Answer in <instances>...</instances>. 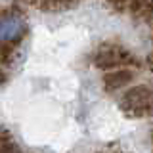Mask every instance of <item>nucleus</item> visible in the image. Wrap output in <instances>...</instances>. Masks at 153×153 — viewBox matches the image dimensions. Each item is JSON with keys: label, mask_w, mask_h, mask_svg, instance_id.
I'll use <instances>...</instances> for the list:
<instances>
[{"label": "nucleus", "mask_w": 153, "mask_h": 153, "mask_svg": "<svg viewBox=\"0 0 153 153\" xmlns=\"http://www.w3.org/2000/svg\"><path fill=\"white\" fill-rule=\"evenodd\" d=\"M136 57L121 44L115 42H105L96 50L94 54V65L98 69L105 71H117V69H128V65H136Z\"/></svg>", "instance_id": "f257e3e1"}, {"label": "nucleus", "mask_w": 153, "mask_h": 153, "mask_svg": "<svg viewBox=\"0 0 153 153\" xmlns=\"http://www.w3.org/2000/svg\"><path fill=\"white\" fill-rule=\"evenodd\" d=\"M121 109L128 117L153 115V90L146 84L128 88L121 98Z\"/></svg>", "instance_id": "f03ea898"}, {"label": "nucleus", "mask_w": 153, "mask_h": 153, "mask_svg": "<svg viewBox=\"0 0 153 153\" xmlns=\"http://www.w3.org/2000/svg\"><path fill=\"white\" fill-rule=\"evenodd\" d=\"M27 31V19L19 12H4L0 16V46L13 48L25 38Z\"/></svg>", "instance_id": "7ed1b4c3"}, {"label": "nucleus", "mask_w": 153, "mask_h": 153, "mask_svg": "<svg viewBox=\"0 0 153 153\" xmlns=\"http://www.w3.org/2000/svg\"><path fill=\"white\" fill-rule=\"evenodd\" d=\"M134 76L136 75H134L132 69H117V71L105 73L102 82H103V88L107 90V92H117V90L126 88V86L134 80Z\"/></svg>", "instance_id": "20e7f679"}, {"label": "nucleus", "mask_w": 153, "mask_h": 153, "mask_svg": "<svg viewBox=\"0 0 153 153\" xmlns=\"http://www.w3.org/2000/svg\"><path fill=\"white\" fill-rule=\"evenodd\" d=\"M0 153H21L8 132H0Z\"/></svg>", "instance_id": "39448f33"}, {"label": "nucleus", "mask_w": 153, "mask_h": 153, "mask_svg": "<svg viewBox=\"0 0 153 153\" xmlns=\"http://www.w3.org/2000/svg\"><path fill=\"white\" fill-rule=\"evenodd\" d=\"M36 6L44 8V10H61V8H69V6H75V4H67V2H40Z\"/></svg>", "instance_id": "423d86ee"}, {"label": "nucleus", "mask_w": 153, "mask_h": 153, "mask_svg": "<svg viewBox=\"0 0 153 153\" xmlns=\"http://www.w3.org/2000/svg\"><path fill=\"white\" fill-rule=\"evenodd\" d=\"M146 63H147V67H149V71H153V52L146 57Z\"/></svg>", "instance_id": "0eeeda50"}, {"label": "nucleus", "mask_w": 153, "mask_h": 153, "mask_svg": "<svg viewBox=\"0 0 153 153\" xmlns=\"http://www.w3.org/2000/svg\"><path fill=\"white\" fill-rule=\"evenodd\" d=\"M151 140H153V136H151Z\"/></svg>", "instance_id": "6e6552de"}]
</instances>
